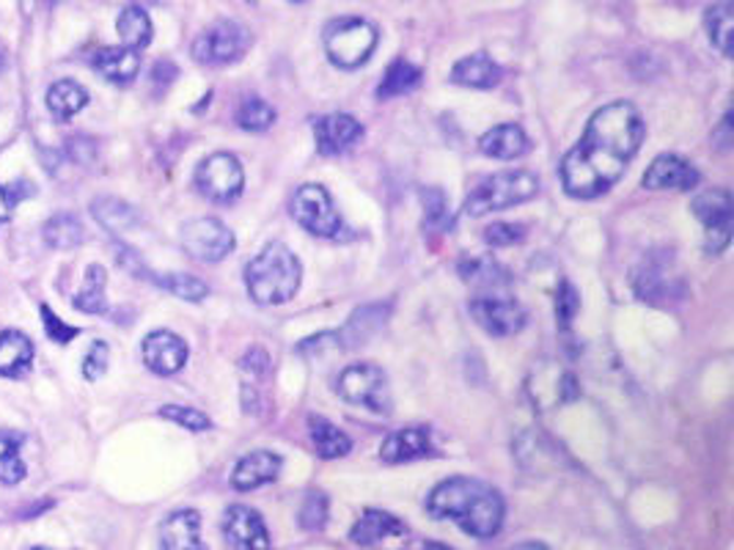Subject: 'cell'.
I'll list each match as a JSON object with an SVG mask.
<instances>
[{"mask_svg": "<svg viewBox=\"0 0 734 550\" xmlns=\"http://www.w3.org/2000/svg\"><path fill=\"white\" fill-rule=\"evenodd\" d=\"M641 141L643 119L636 105L619 99L594 110L583 138L562 160L564 193L583 201L609 193L625 177Z\"/></svg>", "mask_w": 734, "mask_h": 550, "instance_id": "obj_1", "label": "cell"}, {"mask_svg": "<svg viewBox=\"0 0 734 550\" xmlns=\"http://www.w3.org/2000/svg\"><path fill=\"white\" fill-rule=\"evenodd\" d=\"M426 512L435 521H454L468 537L493 539L504 528V495L482 479L452 476L426 495Z\"/></svg>", "mask_w": 734, "mask_h": 550, "instance_id": "obj_2", "label": "cell"}, {"mask_svg": "<svg viewBox=\"0 0 734 550\" xmlns=\"http://www.w3.org/2000/svg\"><path fill=\"white\" fill-rule=\"evenodd\" d=\"M303 264L284 242L264 246L245 264V289L258 306H281L292 300L300 289Z\"/></svg>", "mask_w": 734, "mask_h": 550, "instance_id": "obj_3", "label": "cell"}, {"mask_svg": "<svg viewBox=\"0 0 734 550\" xmlns=\"http://www.w3.org/2000/svg\"><path fill=\"white\" fill-rule=\"evenodd\" d=\"M540 193V179L531 171H501L482 179L465 199V215L482 218V215L512 210L517 204H526Z\"/></svg>", "mask_w": 734, "mask_h": 550, "instance_id": "obj_4", "label": "cell"}, {"mask_svg": "<svg viewBox=\"0 0 734 550\" xmlns=\"http://www.w3.org/2000/svg\"><path fill=\"white\" fill-rule=\"evenodd\" d=\"M377 25L363 17H339L325 28V52L333 67L339 69L363 67L377 50Z\"/></svg>", "mask_w": 734, "mask_h": 550, "instance_id": "obj_5", "label": "cell"}, {"mask_svg": "<svg viewBox=\"0 0 734 550\" xmlns=\"http://www.w3.org/2000/svg\"><path fill=\"white\" fill-rule=\"evenodd\" d=\"M336 391L345 402L366 410L377 412V416H388L394 410V399H390L388 374L374 363H352L345 372L336 378Z\"/></svg>", "mask_w": 734, "mask_h": 550, "instance_id": "obj_6", "label": "cell"}, {"mask_svg": "<svg viewBox=\"0 0 734 550\" xmlns=\"http://www.w3.org/2000/svg\"><path fill=\"white\" fill-rule=\"evenodd\" d=\"M251 41L253 36L245 25L234 23V20H220L198 34V39L193 41V58L207 67H226V63L240 61Z\"/></svg>", "mask_w": 734, "mask_h": 550, "instance_id": "obj_7", "label": "cell"}, {"mask_svg": "<svg viewBox=\"0 0 734 550\" xmlns=\"http://www.w3.org/2000/svg\"><path fill=\"white\" fill-rule=\"evenodd\" d=\"M195 188L215 204H231L240 199L242 188H245L242 163L231 152H215L195 168Z\"/></svg>", "mask_w": 734, "mask_h": 550, "instance_id": "obj_8", "label": "cell"}, {"mask_svg": "<svg viewBox=\"0 0 734 550\" xmlns=\"http://www.w3.org/2000/svg\"><path fill=\"white\" fill-rule=\"evenodd\" d=\"M696 218L705 224V251L721 253L726 251L732 242V226H734V201L732 193L723 188L705 190L690 204Z\"/></svg>", "mask_w": 734, "mask_h": 550, "instance_id": "obj_9", "label": "cell"}, {"mask_svg": "<svg viewBox=\"0 0 734 550\" xmlns=\"http://www.w3.org/2000/svg\"><path fill=\"white\" fill-rule=\"evenodd\" d=\"M292 218L314 237H339L341 215L322 184H303L292 199Z\"/></svg>", "mask_w": 734, "mask_h": 550, "instance_id": "obj_10", "label": "cell"}, {"mask_svg": "<svg viewBox=\"0 0 734 550\" xmlns=\"http://www.w3.org/2000/svg\"><path fill=\"white\" fill-rule=\"evenodd\" d=\"M184 253L193 256L195 262L215 264L224 262L231 251H234L237 240L231 235L229 226L218 218H195L188 220L182 226V235H179Z\"/></svg>", "mask_w": 734, "mask_h": 550, "instance_id": "obj_11", "label": "cell"}, {"mask_svg": "<svg viewBox=\"0 0 734 550\" xmlns=\"http://www.w3.org/2000/svg\"><path fill=\"white\" fill-rule=\"evenodd\" d=\"M471 314L490 336H515L526 327V309L517 303L515 298H504V295H479L471 300Z\"/></svg>", "mask_w": 734, "mask_h": 550, "instance_id": "obj_12", "label": "cell"}, {"mask_svg": "<svg viewBox=\"0 0 734 550\" xmlns=\"http://www.w3.org/2000/svg\"><path fill=\"white\" fill-rule=\"evenodd\" d=\"M224 537L237 550H273L270 528L256 510L231 504L224 515Z\"/></svg>", "mask_w": 734, "mask_h": 550, "instance_id": "obj_13", "label": "cell"}, {"mask_svg": "<svg viewBox=\"0 0 734 550\" xmlns=\"http://www.w3.org/2000/svg\"><path fill=\"white\" fill-rule=\"evenodd\" d=\"M350 539L358 548H388L390 542H408V526L385 510H366L350 528Z\"/></svg>", "mask_w": 734, "mask_h": 550, "instance_id": "obj_14", "label": "cell"}, {"mask_svg": "<svg viewBox=\"0 0 734 550\" xmlns=\"http://www.w3.org/2000/svg\"><path fill=\"white\" fill-rule=\"evenodd\" d=\"M141 356L149 372L171 378L188 363V344L171 331H152L141 344Z\"/></svg>", "mask_w": 734, "mask_h": 550, "instance_id": "obj_15", "label": "cell"}, {"mask_svg": "<svg viewBox=\"0 0 734 550\" xmlns=\"http://www.w3.org/2000/svg\"><path fill=\"white\" fill-rule=\"evenodd\" d=\"M314 138L320 155H341L363 138V124L350 113H330L314 121Z\"/></svg>", "mask_w": 734, "mask_h": 550, "instance_id": "obj_16", "label": "cell"}, {"mask_svg": "<svg viewBox=\"0 0 734 550\" xmlns=\"http://www.w3.org/2000/svg\"><path fill=\"white\" fill-rule=\"evenodd\" d=\"M435 454V443H432L430 427H402V430L390 432L380 446V459L388 465L416 463Z\"/></svg>", "mask_w": 734, "mask_h": 550, "instance_id": "obj_17", "label": "cell"}, {"mask_svg": "<svg viewBox=\"0 0 734 550\" xmlns=\"http://www.w3.org/2000/svg\"><path fill=\"white\" fill-rule=\"evenodd\" d=\"M281 465H284L281 454L270 452V449H256V452L240 457V463L234 465L231 485H234V490H240V493L258 490V488H264V485H270V481L278 479Z\"/></svg>", "mask_w": 734, "mask_h": 550, "instance_id": "obj_18", "label": "cell"}, {"mask_svg": "<svg viewBox=\"0 0 734 550\" xmlns=\"http://www.w3.org/2000/svg\"><path fill=\"white\" fill-rule=\"evenodd\" d=\"M699 184V171L679 155H658L643 174L649 190H690Z\"/></svg>", "mask_w": 734, "mask_h": 550, "instance_id": "obj_19", "label": "cell"}, {"mask_svg": "<svg viewBox=\"0 0 734 550\" xmlns=\"http://www.w3.org/2000/svg\"><path fill=\"white\" fill-rule=\"evenodd\" d=\"M163 550H209L202 542V515L195 510H177L160 526Z\"/></svg>", "mask_w": 734, "mask_h": 550, "instance_id": "obj_20", "label": "cell"}, {"mask_svg": "<svg viewBox=\"0 0 734 550\" xmlns=\"http://www.w3.org/2000/svg\"><path fill=\"white\" fill-rule=\"evenodd\" d=\"M92 67L97 69L99 75L110 83H119L127 86L139 77L141 72V56L139 50H130V47H103V50L94 52Z\"/></svg>", "mask_w": 734, "mask_h": 550, "instance_id": "obj_21", "label": "cell"}, {"mask_svg": "<svg viewBox=\"0 0 734 550\" xmlns=\"http://www.w3.org/2000/svg\"><path fill=\"white\" fill-rule=\"evenodd\" d=\"M479 150L495 160H517L531 150V141L520 124H498L479 138Z\"/></svg>", "mask_w": 734, "mask_h": 550, "instance_id": "obj_22", "label": "cell"}, {"mask_svg": "<svg viewBox=\"0 0 734 550\" xmlns=\"http://www.w3.org/2000/svg\"><path fill=\"white\" fill-rule=\"evenodd\" d=\"M501 67L488 52H471L452 67V83L465 88H493L501 83Z\"/></svg>", "mask_w": 734, "mask_h": 550, "instance_id": "obj_23", "label": "cell"}, {"mask_svg": "<svg viewBox=\"0 0 734 550\" xmlns=\"http://www.w3.org/2000/svg\"><path fill=\"white\" fill-rule=\"evenodd\" d=\"M34 363V342L20 331L0 333V378H23Z\"/></svg>", "mask_w": 734, "mask_h": 550, "instance_id": "obj_24", "label": "cell"}, {"mask_svg": "<svg viewBox=\"0 0 734 550\" xmlns=\"http://www.w3.org/2000/svg\"><path fill=\"white\" fill-rule=\"evenodd\" d=\"M388 311H390L388 306H383V303H372V306L358 309L356 314L350 316V322H347V325L336 333L341 347H358V344H366L369 338H372L374 333L385 325Z\"/></svg>", "mask_w": 734, "mask_h": 550, "instance_id": "obj_25", "label": "cell"}, {"mask_svg": "<svg viewBox=\"0 0 734 550\" xmlns=\"http://www.w3.org/2000/svg\"><path fill=\"white\" fill-rule=\"evenodd\" d=\"M309 435L311 443H314V452L322 459H339L352 452L350 435L341 432L336 425H330L327 419H322V416H309Z\"/></svg>", "mask_w": 734, "mask_h": 550, "instance_id": "obj_26", "label": "cell"}, {"mask_svg": "<svg viewBox=\"0 0 734 550\" xmlns=\"http://www.w3.org/2000/svg\"><path fill=\"white\" fill-rule=\"evenodd\" d=\"M707 36H710L712 47L721 52L723 58H732V41H734V0H718L707 9Z\"/></svg>", "mask_w": 734, "mask_h": 550, "instance_id": "obj_27", "label": "cell"}, {"mask_svg": "<svg viewBox=\"0 0 734 550\" xmlns=\"http://www.w3.org/2000/svg\"><path fill=\"white\" fill-rule=\"evenodd\" d=\"M88 105V92L75 81H56L47 88V108L58 121L72 119Z\"/></svg>", "mask_w": 734, "mask_h": 550, "instance_id": "obj_28", "label": "cell"}, {"mask_svg": "<svg viewBox=\"0 0 734 550\" xmlns=\"http://www.w3.org/2000/svg\"><path fill=\"white\" fill-rule=\"evenodd\" d=\"M116 31H119L121 36V45L139 52L144 50V47H149L152 34H155L149 14H146L141 7H127L124 12L119 14V20H116Z\"/></svg>", "mask_w": 734, "mask_h": 550, "instance_id": "obj_29", "label": "cell"}, {"mask_svg": "<svg viewBox=\"0 0 734 550\" xmlns=\"http://www.w3.org/2000/svg\"><path fill=\"white\" fill-rule=\"evenodd\" d=\"M105 287H108V270L103 264H92L86 270L81 292L75 295V309L83 311V314H105L108 311Z\"/></svg>", "mask_w": 734, "mask_h": 550, "instance_id": "obj_30", "label": "cell"}, {"mask_svg": "<svg viewBox=\"0 0 734 550\" xmlns=\"http://www.w3.org/2000/svg\"><path fill=\"white\" fill-rule=\"evenodd\" d=\"M41 235H45V242L52 248V251H75V248L86 240L83 224L70 213H61L56 215V218L47 220Z\"/></svg>", "mask_w": 734, "mask_h": 550, "instance_id": "obj_31", "label": "cell"}, {"mask_svg": "<svg viewBox=\"0 0 734 550\" xmlns=\"http://www.w3.org/2000/svg\"><path fill=\"white\" fill-rule=\"evenodd\" d=\"M421 83V69L413 67L405 58H396L388 69H385L383 83L377 86V97L380 99H394L402 97V94H410L416 86Z\"/></svg>", "mask_w": 734, "mask_h": 550, "instance_id": "obj_32", "label": "cell"}, {"mask_svg": "<svg viewBox=\"0 0 734 550\" xmlns=\"http://www.w3.org/2000/svg\"><path fill=\"white\" fill-rule=\"evenodd\" d=\"M92 213H94V218H97L105 229L113 231V235L130 231L132 226L139 224V213H135L127 201L110 199V195H103V199L94 201Z\"/></svg>", "mask_w": 734, "mask_h": 550, "instance_id": "obj_33", "label": "cell"}, {"mask_svg": "<svg viewBox=\"0 0 734 550\" xmlns=\"http://www.w3.org/2000/svg\"><path fill=\"white\" fill-rule=\"evenodd\" d=\"M146 282L168 289V292L177 295V298H182V300H188V303H202V300L209 295L207 284H204L202 278H195V275H188V273H163V275L149 273Z\"/></svg>", "mask_w": 734, "mask_h": 550, "instance_id": "obj_34", "label": "cell"}, {"mask_svg": "<svg viewBox=\"0 0 734 550\" xmlns=\"http://www.w3.org/2000/svg\"><path fill=\"white\" fill-rule=\"evenodd\" d=\"M25 479V463L20 454V435L0 432V481L3 485H20Z\"/></svg>", "mask_w": 734, "mask_h": 550, "instance_id": "obj_35", "label": "cell"}, {"mask_svg": "<svg viewBox=\"0 0 734 550\" xmlns=\"http://www.w3.org/2000/svg\"><path fill=\"white\" fill-rule=\"evenodd\" d=\"M276 121V108L262 97H248L237 108V124L248 132H264L270 130Z\"/></svg>", "mask_w": 734, "mask_h": 550, "instance_id": "obj_36", "label": "cell"}, {"mask_svg": "<svg viewBox=\"0 0 734 550\" xmlns=\"http://www.w3.org/2000/svg\"><path fill=\"white\" fill-rule=\"evenodd\" d=\"M459 273L468 284H477V287H501V284H509L506 278V270L501 264H495L493 259H465L459 264Z\"/></svg>", "mask_w": 734, "mask_h": 550, "instance_id": "obj_37", "label": "cell"}, {"mask_svg": "<svg viewBox=\"0 0 734 550\" xmlns=\"http://www.w3.org/2000/svg\"><path fill=\"white\" fill-rule=\"evenodd\" d=\"M330 517V501H327L325 493H309L300 504L298 521L305 531H322Z\"/></svg>", "mask_w": 734, "mask_h": 550, "instance_id": "obj_38", "label": "cell"}, {"mask_svg": "<svg viewBox=\"0 0 734 550\" xmlns=\"http://www.w3.org/2000/svg\"><path fill=\"white\" fill-rule=\"evenodd\" d=\"M163 419L173 421V425L184 427L190 432H207L213 427L207 412H202L198 407H188V405H166L160 407Z\"/></svg>", "mask_w": 734, "mask_h": 550, "instance_id": "obj_39", "label": "cell"}, {"mask_svg": "<svg viewBox=\"0 0 734 550\" xmlns=\"http://www.w3.org/2000/svg\"><path fill=\"white\" fill-rule=\"evenodd\" d=\"M34 193L36 188L34 182H28V179H14V182L9 184H0V224L12 218L20 201L31 199Z\"/></svg>", "mask_w": 734, "mask_h": 550, "instance_id": "obj_40", "label": "cell"}, {"mask_svg": "<svg viewBox=\"0 0 734 550\" xmlns=\"http://www.w3.org/2000/svg\"><path fill=\"white\" fill-rule=\"evenodd\" d=\"M421 199H424V224L432 229H446V224H452V215H448V201L443 190H424Z\"/></svg>", "mask_w": 734, "mask_h": 550, "instance_id": "obj_41", "label": "cell"}, {"mask_svg": "<svg viewBox=\"0 0 734 550\" xmlns=\"http://www.w3.org/2000/svg\"><path fill=\"white\" fill-rule=\"evenodd\" d=\"M108 363H110L108 342L97 338V342L88 347L86 358H83V378H86L88 383H97V380L108 372Z\"/></svg>", "mask_w": 734, "mask_h": 550, "instance_id": "obj_42", "label": "cell"}, {"mask_svg": "<svg viewBox=\"0 0 734 550\" xmlns=\"http://www.w3.org/2000/svg\"><path fill=\"white\" fill-rule=\"evenodd\" d=\"M39 311H41V322H45V333L52 344H70L72 338L81 333L75 325H67V322H61V316H58L56 311L50 309V306H41Z\"/></svg>", "mask_w": 734, "mask_h": 550, "instance_id": "obj_43", "label": "cell"}, {"mask_svg": "<svg viewBox=\"0 0 734 550\" xmlns=\"http://www.w3.org/2000/svg\"><path fill=\"white\" fill-rule=\"evenodd\" d=\"M578 309H580L578 289H575L569 282H562V287H558V292H556L558 322H562V325H569V322L575 320V314H578Z\"/></svg>", "mask_w": 734, "mask_h": 550, "instance_id": "obj_44", "label": "cell"}, {"mask_svg": "<svg viewBox=\"0 0 734 550\" xmlns=\"http://www.w3.org/2000/svg\"><path fill=\"white\" fill-rule=\"evenodd\" d=\"M526 237V229L520 224H493L490 229H484V240L490 242L493 248H504V246H515Z\"/></svg>", "mask_w": 734, "mask_h": 550, "instance_id": "obj_45", "label": "cell"}, {"mask_svg": "<svg viewBox=\"0 0 734 550\" xmlns=\"http://www.w3.org/2000/svg\"><path fill=\"white\" fill-rule=\"evenodd\" d=\"M267 363H270V358L264 356V350H258V347L242 358V369H248V372L253 374H267V369H270Z\"/></svg>", "mask_w": 734, "mask_h": 550, "instance_id": "obj_46", "label": "cell"}, {"mask_svg": "<svg viewBox=\"0 0 734 550\" xmlns=\"http://www.w3.org/2000/svg\"><path fill=\"white\" fill-rule=\"evenodd\" d=\"M509 550H551L545 542H537V539H528V542H517L515 548Z\"/></svg>", "mask_w": 734, "mask_h": 550, "instance_id": "obj_47", "label": "cell"}, {"mask_svg": "<svg viewBox=\"0 0 734 550\" xmlns=\"http://www.w3.org/2000/svg\"><path fill=\"white\" fill-rule=\"evenodd\" d=\"M421 550H454V548L446 542H437V539H426V542L421 545Z\"/></svg>", "mask_w": 734, "mask_h": 550, "instance_id": "obj_48", "label": "cell"}, {"mask_svg": "<svg viewBox=\"0 0 734 550\" xmlns=\"http://www.w3.org/2000/svg\"><path fill=\"white\" fill-rule=\"evenodd\" d=\"M7 61H9V50H7V45L0 41V69L7 67Z\"/></svg>", "mask_w": 734, "mask_h": 550, "instance_id": "obj_49", "label": "cell"}, {"mask_svg": "<svg viewBox=\"0 0 734 550\" xmlns=\"http://www.w3.org/2000/svg\"><path fill=\"white\" fill-rule=\"evenodd\" d=\"M31 550H50V548H31Z\"/></svg>", "mask_w": 734, "mask_h": 550, "instance_id": "obj_50", "label": "cell"}, {"mask_svg": "<svg viewBox=\"0 0 734 550\" xmlns=\"http://www.w3.org/2000/svg\"><path fill=\"white\" fill-rule=\"evenodd\" d=\"M294 3H303V0H294Z\"/></svg>", "mask_w": 734, "mask_h": 550, "instance_id": "obj_51", "label": "cell"}]
</instances>
